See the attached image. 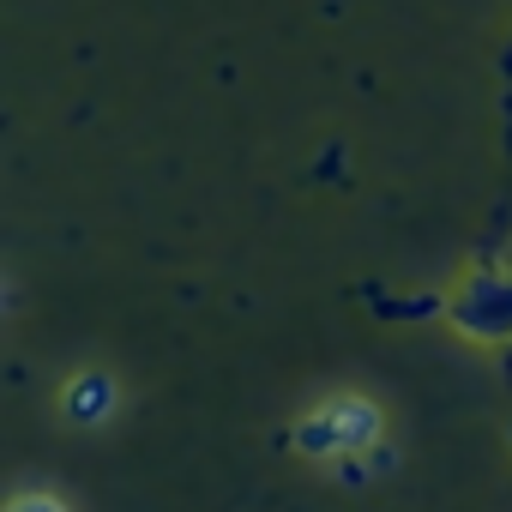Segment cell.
Here are the masks:
<instances>
[{"label":"cell","instance_id":"6da1fadb","mask_svg":"<svg viewBox=\"0 0 512 512\" xmlns=\"http://www.w3.org/2000/svg\"><path fill=\"white\" fill-rule=\"evenodd\" d=\"M380 428H386L380 404L362 398V392H344V398H332V404H320L314 416L296 422V452H308V458H362L380 440Z\"/></svg>","mask_w":512,"mask_h":512},{"label":"cell","instance_id":"7a4b0ae2","mask_svg":"<svg viewBox=\"0 0 512 512\" xmlns=\"http://www.w3.org/2000/svg\"><path fill=\"white\" fill-rule=\"evenodd\" d=\"M115 404H121V392H115V380L97 374V368L73 374V386L61 392V410H67V422H79V428H103V422L115 416Z\"/></svg>","mask_w":512,"mask_h":512},{"label":"cell","instance_id":"3957f363","mask_svg":"<svg viewBox=\"0 0 512 512\" xmlns=\"http://www.w3.org/2000/svg\"><path fill=\"white\" fill-rule=\"evenodd\" d=\"M7 512H73L61 494H49V488H25V494H13V506Z\"/></svg>","mask_w":512,"mask_h":512}]
</instances>
